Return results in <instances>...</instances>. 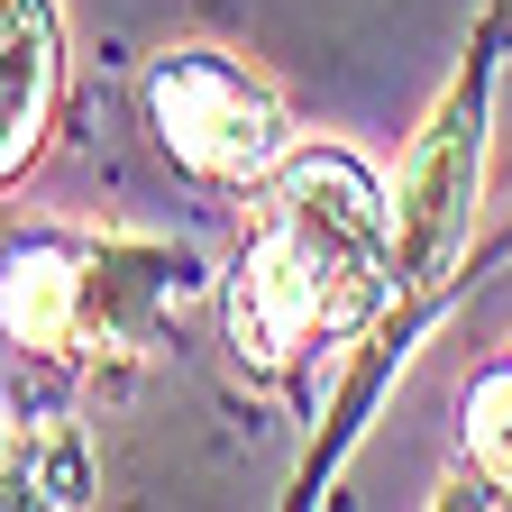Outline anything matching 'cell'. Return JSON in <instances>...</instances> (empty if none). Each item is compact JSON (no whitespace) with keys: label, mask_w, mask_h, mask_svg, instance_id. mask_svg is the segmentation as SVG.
Here are the masks:
<instances>
[{"label":"cell","mask_w":512,"mask_h":512,"mask_svg":"<svg viewBox=\"0 0 512 512\" xmlns=\"http://www.w3.org/2000/svg\"><path fill=\"white\" fill-rule=\"evenodd\" d=\"M403 302L394 192L348 147H293L247 183V247L220 284L229 357L256 384L302 394V375L339 348H366Z\"/></svg>","instance_id":"1"},{"label":"cell","mask_w":512,"mask_h":512,"mask_svg":"<svg viewBox=\"0 0 512 512\" xmlns=\"http://www.w3.org/2000/svg\"><path fill=\"white\" fill-rule=\"evenodd\" d=\"M192 293H211V266L174 238L28 229L0 247V339L55 375H101V366L156 357L165 320Z\"/></svg>","instance_id":"2"},{"label":"cell","mask_w":512,"mask_h":512,"mask_svg":"<svg viewBox=\"0 0 512 512\" xmlns=\"http://www.w3.org/2000/svg\"><path fill=\"white\" fill-rule=\"evenodd\" d=\"M138 110H147V128H156V147H165L192 183H220V192L266 183V174L293 156L284 92L256 74V64L220 55V46H174V55H156L147 83H138Z\"/></svg>","instance_id":"3"},{"label":"cell","mask_w":512,"mask_h":512,"mask_svg":"<svg viewBox=\"0 0 512 512\" xmlns=\"http://www.w3.org/2000/svg\"><path fill=\"white\" fill-rule=\"evenodd\" d=\"M64 110V28L55 0H0V183H19L46 156Z\"/></svg>","instance_id":"4"},{"label":"cell","mask_w":512,"mask_h":512,"mask_svg":"<svg viewBox=\"0 0 512 512\" xmlns=\"http://www.w3.org/2000/svg\"><path fill=\"white\" fill-rule=\"evenodd\" d=\"M0 503H92V448L74 421H0Z\"/></svg>","instance_id":"5"},{"label":"cell","mask_w":512,"mask_h":512,"mask_svg":"<svg viewBox=\"0 0 512 512\" xmlns=\"http://www.w3.org/2000/svg\"><path fill=\"white\" fill-rule=\"evenodd\" d=\"M458 458L485 503H512V348L476 366L467 403H458Z\"/></svg>","instance_id":"6"},{"label":"cell","mask_w":512,"mask_h":512,"mask_svg":"<svg viewBox=\"0 0 512 512\" xmlns=\"http://www.w3.org/2000/svg\"><path fill=\"white\" fill-rule=\"evenodd\" d=\"M476 46H485L494 64L512 55V0H485V19H476Z\"/></svg>","instance_id":"7"},{"label":"cell","mask_w":512,"mask_h":512,"mask_svg":"<svg viewBox=\"0 0 512 512\" xmlns=\"http://www.w3.org/2000/svg\"><path fill=\"white\" fill-rule=\"evenodd\" d=\"M494 256H512V229H503V238H494V247H476V256H467V266H458V284H476V275H485V266H494Z\"/></svg>","instance_id":"8"}]
</instances>
